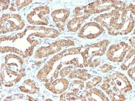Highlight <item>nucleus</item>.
<instances>
[{"label": "nucleus", "mask_w": 135, "mask_h": 101, "mask_svg": "<svg viewBox=\"0 0 135 101\" xmlns=\"http://www.w3.org/2000/svg\"><path fill=\"white\" fill-rule=\"evenodd\" d=\"M69 12L64 10H60L58 11H56L52 14V17H54V22H64L66 18L68 17Z\"/></svg>", "instance_id": "nucleus-1"}]
</instances>
